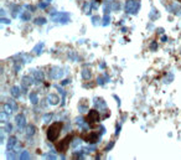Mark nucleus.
Listing matches in <instances>:
<instances>
[{
  "mask_svg": "<svg viewBox=\"0 0 181 160\" xmlns=\"http://www.w3.org/2000/svg\"><path fill=\"white\" fill-rule=\"evenodd\" d=\"M61 127H62L61 123H55V124L50 128V129H48V139L55 140L56 137L58 135V133L61 132Z\"/></svg>",
  "mask_w": 181,
  "mask_h": 160,
  "instance_id": "nucleus-1",
  "label": "nucleus"
}]
</instances>
